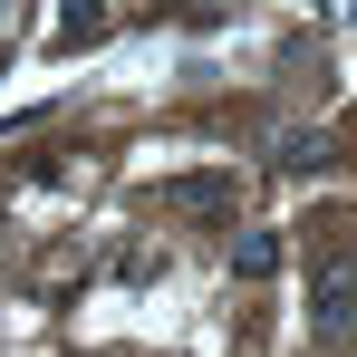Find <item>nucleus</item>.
Instances as JSON below:
<instances>
[{"mask_svg": "<svg viewBox=\"0 0 357 357\" xmlns=\"http://www.w3.org/2000/svg\"><path fill=\"white\" fill-rule=\"evenodd\" d=\"M309 328L319 338H357V261H328L309 280Z\"/></svg>", "mask_w": 357, "mask_h": 357, "instance_id": "1", "label": "nucleus"}, {"mask_svg": "<svg viewBox=\"0 0 357 357\" xmlns=\"http://www.w3.org/2000/svg\"><path fill=\"white\" fill-rule=\"evenodd\" d=\"M155 203H174V213H222V203H232V174H174V183H155Z\"/></svg>", "mask_w": 357, "mask_h": 357, "instance_id": "2", "label": "nucleus"}, {"mask_svg": "<svg viewBox=\"0 0 357 357\" xmlns=\"http://www.w3.org/2000/svg\"><path fill=\"white\" fill-rule=\"evenodd\" d=\"M280 271V232H241L232 241V280H271Z\"/></svg>", "mask_w": 357, "mask_h": 357, "instance_id": "3", "label": "nucleus"}, {"mask_svg": "<svg viewBox=\"0 0 357 357\" xmlns=\"http://www.w3.org/2000/svg\"><path fill=\"white\" fill-rule=\"evenodd\" d=\"M271 165H280V174H319V165H328V135H319V126H309V135H280Z\"/></svg>", "mask_w": 357, "mask_h": 357, "instance_id": "4", "label": "nucleus"}, {"mask_svg": "<svg viewBox=\"0 0 357 357\" xmlns=\"http://www.w3.org/2000/svg\"><path fill=\"white\" fill-rule=\"evenodd\" d=\"M87 39H107V10H59V49H87Z\"/></svg>", "mask_w": 357, "mask_h": 357, "instance_id": "5", "label": "nucleus"}]
</instances>
